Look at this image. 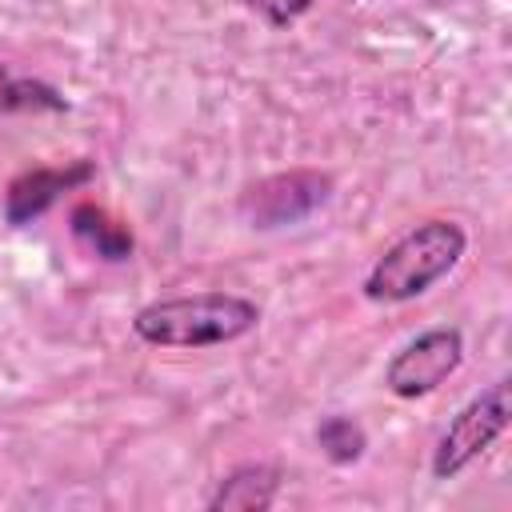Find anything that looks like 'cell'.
<instances>
[{
  "label": "cell",
  "mask_w": 512,
  "mask_h": 512,
  "mask_svg": "<svg viewBox=\"0 0 512 512\" xmlns=\"http://www.w3.org/2000/svg\"><path fill=\"white\" fill-rule=\"evenodd\" d=\"M508 376L480 388L440 432L428 472L432 480H456L464 468H472L504 432H508Z\"/></svg>",
  "instance_id": "obj_4"
},
{
  "label": "cell",
  "mask_w": 512,
  "mask_h": 512,
  "mask_svg": "<svg viewBox=\"0 0 512 512\" xmlns=\"http://www.w3.org/2000/svg\"><path fill=\"white\" fill-rule=\"evenodd\" d=\"M260 304L224 288L164 296L132 316V336L148 348H216L260 328Z\"/></svg>",
  "instance_id": "obj_1"
},
{
  "label": "cell",
  "mask_w": 512,
  "mask_h": 512,
  "mask_svg": "<svg viewBox=\"0 0 512 512\" xmlns=\"http://www.w3.org/2000/svg\"><path fill=\"white\" fill-rule=\"evenodd\" d=\"M68 228H72L76 244H80L84 252H92L96 260H104V264H124V260H132V252H136L132 228L120 224L116 216H108L100 204H88V200L76 204V208L68 212Z\"/></svg>",
  "instance_id": "obj_8"
},
{
  "label": "cell",
  "mask_w": 512,
  "mask_h": 512,
  "mask_svg": "<svg viewBox=\"0 0 512 512\" xmlns=\"http://www.w3.org/2000/svg\"><path fill=\"white\" fill-rule=\"evenodd\" d=\"M96 180V160L80 156V160H68V164H36V168H24L8 192H4V224L12 228H28L36 224L44 212H52L64 192H76V188H88Z\"/></svg>",
  "instance_id": "obj_6"
},
{
  "label": "cell",
  "mask_w": 512,
  "mask_h": 512,
  "mask_svg": "<svg viewBox=\"0 0 512 512\" xmlns=\"http://www.w3.org/2000/svg\"><path fill=\"white\" fill-rule=\"evenodd\" d=\"M68 108L72 100L56 84L40 76H16L0 64V116H28V112L36 116V112H68Z\"/></svg>",
  "instance_id": "obj_9"
},
{
  "label": "cell",
  "mask_w": 512,
  "mask_h": 512,
  "mask_svg": "<svg viewBox=\"0 0 512 512\" xmlns=\"http://www.w3.org/2000/svg\"><path fill=\"white\" fill-rule=\"evenodd\" d=\"M252 16H260L272 32H284V28H292L300 16H308L320 0H240Z\"/></svg>",
  "instance_id": "obj_11"
},
{
  "label": "cell",
  "mask_w": 512,
  "mask_h": 512,
  "mask_svg": "<svg viewBox=\"0 0 512 512\" xmlns=\"http://www.w3.org/2000/svg\"><path fill=\"white\" fill-rule=\"evenodd\" d=\"M280 484H284V472L276 464L248 460L216 480L204 508L208 512H268L280 496Z\"/></svg>",
  "instance_id": "obj_7"
},
{
  "label": "cell",
  "mask_w": 512,
  "mask_h": 512,
  "mask_svg": "<svg viewBox=\"0 0 512 512\" xmlns=\"http://www.w3.org/2000/svg\"><path fill=\"white\" fill-rule=\"evenodd\" d=\"M468 252L464 224L448 216H428L412 224L404 236H396L364 272V300L372 304H408L436 288Z\"/></svg>",
  "instance_id": "obj_2"
},
{
  "label": "cell",
  "mask_w": 512,
  "mask_h": 512,
  "mask_svg": "<svg viewBox=\"0 0 512 512\" xmlns=\"http://www.w3.org/2000/svg\"><path fill=\"white\" fill-rule=\"evenodd\" d=\"M336 192V180L320 168H284L268 172L240 188L236 216L256 232H280L296 228L308 216H316Z\"/></svg>",
  "instance_id": "obj_3"
},
{
  "label": "cell",
  "mask_w": 512,
  "mask_h": 512,
  "mask_svg": "<svg viewBox=\"0 0 512 512\" xmlns=\"http://www.w3.org/2000/svg\"><path fill=\"white\" fill-rule=\"evenodd\" d=\"M316 448L328 464L336 468H348V464H360L364 452H368V432L356 416L348 412H332L316 424Z\"/></svg>",
  "instance_id": "obj_10"
},
{
  "label": "cell",
  "mask_w": 512,
  "mask_h": 512,
  "mask_svg": "<svg viewBox=\"0 0 512 512\" xmlns=\"http://www.w3.org/2000/svg\"><path fill=\"white\" fill-rule=\"evenodd\" d=\"M464 364V332L456 324H436L416 332L408 344L392 352L384 364V388L396 400H420L436 392L448 376H456Z\"/></svg>",
  "instance_id": "obj_5"
}]
</instances>
